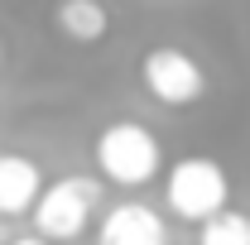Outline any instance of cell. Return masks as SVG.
I'll use <instances>...</instances> for the list:
<instances>
[{
	"mask_svg": "<svg viewBox=\"0 0 250 245\" xmlns=\"http://www.w3.org/2000/svg\"><path fill=\"white\" fill-rule=\"evenodd\" d=\"M96 245H168V221L149 202H116L96 221Z\"/></svg>",
	"mask_w": 250,
	"mask_h": 245,
	"instance_id": "5",
	"label": "cell"
},
{
	"mask_svg": "<svg viewBox=\"0 0 250 245\" xmlns=\"http://www.w3.org/2000/svg\"><path fill=\"white\" fill-rule=\"evenodd\" d=\"M53 24L72 43H96V39H106V29H111V15L96 0H62L58 10H53Z\"/></svg>",
	"mask_w": 250,
	"mask_h": 245,
	"instance_id": "7",
	"label": "cell"
},
{
	"mask_svg": "<svg viewBox=\"0 0 250 245\" xmlns=\"http://www.w3.org/2000/svg\"><path fill=\"white\" fill-rule=\"evenodd\" d=\"M10 245H48V241L34 236V231H20V236H10Z\"/></svg>",
	"mask_w": 250,
	"mask_h": 245,
	"instance_id": "9",
	"label": "cell"
},
{
	"mask_svg": "<svg viewBox=\"0 0 250 245\" xmlns=\"http://www.w3.org/2000/svg\"><path fill=\"white\" fill-rule=\"evenodd\" d=\"M226 197H231V178H226V168L217 159L188 154V159H178L164 173V202L183 221H212V216H221Z\"/></svg>",
	"mask_w": 250,
	"mask_h": 245,
	"instance_id": "2",
	"label": "cell"
},
{
	"mask_svg": "<svg viewBox=\"0 0 250 245\" xmlns=\"http://www.w3.org/2000/svg\"><path fill=\"white\" fill-rule=\"evenodd\" d=\"M96 168L106 173V183L116 187H145L164 168L159 135L145 130L140 121H116L96 135Z\"/></svg>",
	"mask_w": 250,
	"mask_h": 245,
	"instance_id": "1",
	"label": "cell"
},
{
	"mask_svg": "<svg viewBox=\"0 0 250 245\" xmlns=\"http://www.w3.org/2000/svg\"><path fill=\"white\" fill-rule=\"evenodd\" d=\"M140 82L159 106H192L207 92L202 62L192 53H183V48H173V43H159V48H149L140 58Z\"/></svg>",
	"mask_w": 250,
	"mask_h": 245,
	"instance_id": "4",
	"label": "cell"
},
{
	"mask_svg": "<svg viewBox=\"0 0 250 245\" xmlns=\"http://www.w3.org/2000/svg\"><path fill=\"white\" fill-rule=\"evenodd\" d=\"M43 192V168L29 154H0V221L29 216Z\"/></svg>",
	"mask_w": 250,
	"mask_h": 245,
	"instance_id": "6",
	"label": "cell"
},
{
	"mask_svg": "<svg viewBox=\"0 0 250 245\" xmlns=\"http://www.w3.org/2000/svg\"><path fill=\"white\" fill-rule=\"evenodd\" d=\"M0 245H10V221H0Z\"/></svg>",
	"mask_w": 250,
	"mask_h": 245,
	"instance_id": "10",
	"label": "cell"
},
{
	"mask_svg": "<svg viewBox=\"0 0 250 245\" xmlns=\"http://www.w3.org/2000/svg\"><path fill=\"white\" fill-rule=\"evenodd\" d=\"M197 245H250V216L226 207L221 216L202 221V231H197Z\"/></svg>",
	"mask_w": 250,
	"mask_h": 245,
	"instance_id": "8",
	"label": "cell"
},
{
	"mask_svg": "<svg viewBox=\"0 0 250 245\" xmlns=\"http://www.w3.org/2000/svg\"><path fill=\"white\" fill-rule=\"evenodd\" d=\"M96 207H101V183L96 178H58V183H43L39 202H34V236H43L48 245L58 241H77L87 226H92Z\"/></svg>",
	"mask_w": 250,
	"mask_h": 245,
	"instance_id": "3",
	"label": "cell"
}]
</instances>
